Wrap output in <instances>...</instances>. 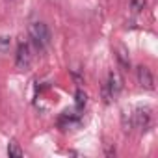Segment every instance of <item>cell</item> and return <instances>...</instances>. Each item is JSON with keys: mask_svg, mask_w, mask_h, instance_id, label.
I'll list each match as a JSON object with an SVG mask.
<instances>
[{"mask_svg": "<svg viewBox=\"0 0 158 158\" xmlns=\"http://www.w3.org/2000/svg\"><path fill=\"white\" fill-rule=\"evenodd\" d=\"M151 121H152V115H151L149 108H136L134 110V128L147 130L151 127Z\"/></svg>", "mask_w": 158, "mask_h": 158, "instance_id": "cell-3", "label": "cell"}, {"mask_svg": "<svg viewBox=\"0 0 158 158\" xmlns=\"http://www.w3.org/2000/svg\"><path fill=\"white\" fill-rule=\"evenodd\" d=\"M106 88H108V91L112 93V97H115V95L121 93V89H123V78H121V74H119L117 71H110V73H108Z\"/></svg>", "mask_w": 158, "mask_h": 158, "instance_id": "cell-5", "label": "cell"}, {"mask_svg": "<svg viewBox=\"0 0 158 158\" xmlns=\"http://www.w3.org/2000/svg\"><path fill=\"white\" fill-rule=\"evenodd\" d=\"M8 154H10V156H13V158H21V156H23V149L19 147V143H17V141H13V139H11V141L8 143Z\"/></svg>", "mask_w": 158, "mask_h": 158, "instance_id": "cell-8", "label": "cell"}, {"mask_svg": "<svg viewBox=\"0 0 158 158\" xmlns=\"http://www.w3.org/2000/svg\"><path fill=\"white\" fill-rule=\"evenodd\" d=\"M32 63V48L30 43H19L17 47V54H15V65L21 71H26Z\"/></svg>", "mask_w": 158, "mask_h": 158, "instance_id": "cell-2", "label": "cell"}, {"mask_svg": "<svg viewBox=\"0 0 158 158\" xmlns=\"http://www.w3.org/2000/svg\"><path fill=\"white\" fill-rule=\"evenodd\" d=\"M121 125L125 132H130L134 128V110H123L121 112Z\"/></svg>", "mask_w": 158, "mask_h": 158, "instance_id": "cell-7", "label": "cell"}, {"mask_svg": "<svg viewBox=\"0 0 158 158\" xmlns=\"http://www.w3.org/2000/svg\"><path fill=\"white\" fill-rule=\"evenodd\" d=\"M102 99H104V102H106V104H108V102H110V101L114 99V97H112V93L108 91V88H106V84L102 86Z\"/></svg>", "mask_w": 158, "mask_h": 158, "instance_id": "cell-12", "label": "cell"}, {"mask_svg": "<svg viewBox=\"0 0 158 158\" xmlns=\"http://www.w3.org/2000/svg\"><path fill=\"white\" fill-rule=\"evenodd\" d=\"M115 58L123 69H130V56H128V48L125 45H115Z\"/></svg>", "mask_w": 158, "mask_h": 158, "instance_id": "cell-6", "label": "cell"}, {"mask_svg": "<svg viewBox=\"0 0 158 158\" xmlns=\"http://www.w3.org/2000/svg\"><path fill=\"white\" fill-rule=\"evenodd\" d=\"M28 35H30V41L32 45L37 48V50H45L48 45H50V30L45 23L41 21H34L30 23L28 26Z\"/></svg>", "mask_w": 158, "mask_h": 158, "instance_id": "cell-1", "label": "cell"}, {"mask_svg": "<svg viewBox=\"0 0 158 158\" xmlns=\"http://www.w3.org/2000/svg\"><path fill=\"white\" fill-rule=\"evenodd\" d=\"M145 6H147V0H130V10H132L134 13L143 11Z\"/></svg>", "mask_w": 158, "mask_h": 158, "instance_id": "cell-10", "label": "cell"}, {"mask_svg": "<svg viewBox=\"0 0 158 158\" xmlns=\"http://www.w3.org/2000/svg\"><path fill=\"white\" fill-rule=\"evenodd\" d=\"M136 74H138V82H139V86L141 88H145V89H154V76H152V73L149 71V67H138V71H136Z\"/></svg>", "mask_w": 158, "mask_h": 158, "instance_id": "cell-4", "label": "cell"}, {"mask_svg": "<svg viewBox=\"0 0 158 158\" xmlns=\"http://www.w3.org/2000/svg\"><path fill=\"white\" fill-rule=\"evenodd\" d=\"M86 104H88V95H86L82 89H78V91H76V108L82 110Z\"/></svg>", "mask_w": 158, "mask_h": 158, "instance_id": "cell-9", "label": "cell"}, {"mask_svg": "<svg viewBox=\"0 0 158 158\" xmlns=\"http://www.w3.org/2000/svg\"><path fill=\"white\" fill-rule=\"evenodd\" d=\"M11 47V39L8 35H0V54H6Z\"/></svg>", "mask_w": 158, "mask_h": 158, "instance_id": "cell-11", "label": "cell"}]
</instances>
